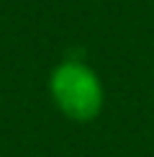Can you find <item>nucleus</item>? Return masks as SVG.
Masks as SVG:
<instances>
[{
  "mask_svg": "<svg viewBox=\"0 0 154 157\" xmlns=\"http://www.w3.org/2000/svg\"><path fill=\"white\" fill-rule=\"evenodd\" d=\"M46 90L64 119L77 124H90L103 113L105 85L98 70L80 57H67L57 62L46 77Z\"/></svg>",
  "mask_w": 154,
  "mask_h": 157,
  "instance_id": "nucleus-1",
  "label": "nucleus"
}]
</instances>
